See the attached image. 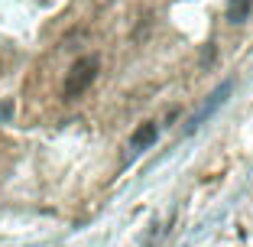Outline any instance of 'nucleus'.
<instances>
[{"instance_id":"1","label":"nucleus","mask_w":253,"mask_h":247,"mask_svg":"<svg viewBox=\"0 0 253 247\" xmlns=\"http://www.w3.org/2000/svg\"><path fill=\"white\" fill-rule=\"evenodd\" d=\"M97 68H101V62H97L94 55H82L78 62H72V68L65 72V82H62V95H65V101L82 98L84 91L94 85Z\"/></svg>"},{"instance_id":"2","label":"nucleus","mask_w":253,"mask_h":247,"mask_svg":"<svg viewBox=\"0 0 253 247\" xmlns=\"http://www.w3.org/2000/svg\"><path fill=\"white\" fill-rule=\"evenodd\" d=\"M159 137V124H153V120H146V124H140V127L133 130V137H130V150H149L153 143H156Z\"/></svg>"},{"instance_id":"3","label":"nucleus","mask_w":253,"mask_h":247,"mask_svg":"<svg viewBox=\"0 0 253 247\" xmlns=\"http://www.w3.org/2000/svg\"><path fill=\"white\" fill-rule=\"evenodd\" d=\"M253 0H227V20L231 23H244L250 16Z\"/></svg>"}]
</instances>
